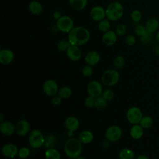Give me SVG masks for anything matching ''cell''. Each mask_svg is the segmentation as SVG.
Segmentation results:
<instances>
[{"label": "cell", "mask_w": 159, "mask_h": 159, "mask_svg": "<svg viewBox=\"0 0 159 159\" xmlns=\"http://www.w3.org/2000/svg\"><path fill=\"white\" fill-rule=\"evenodd\" d=\"M1 152L5 157L13 158L18 155L19 149L13 143H6L2 147Z\"/></svg>", "instance_id": "obj_11"}, {"label": "cell", "mask_w": 159, "mask_h": 159, "mask_svg": "<svg viewBox=\"0 0 159 159\" xmlns=\"http://www.w3.org/2000/svg\"><path fill=\"white\" fill-rule=\"evenodd\" d=\"M124 14V7L121 3L118 1L111 2L106 9V18L110 21L119 20Z\"/></svg>", "instance_id": "obj_3"}, {"label": "cell", "mask_w": 159, "mask_h": 159, "mask_svg": "<svg viewBox=\"0 0 159 159\" xmlns=\"http://www.w3.org/2000/svg\"><path fill=\"white\" fill-rule=\"evenodd\" d=\"M82 143L78 139L73 137L68 139L64 145L65 153L71 159H75L79 157L82 152Z\"/></svg>", "instance_id": "obj_2"}, {"label": "cell", "mask_w": 159, "mask_h": 159, "mask_svg": "<svg viewBox=\"0 0 159 159\" xmlns=\"http://www.w3.org/2000/svg\"><path fill=\"white\" fill-rule=\"evenodd\" d=\"M95 98L91 96H88L86 98L84 99V104L87 107L91 108L94 106L95 104Z\"/></svg>", "instance_id": "obj_42"}, {"label": "cell", "mask_w": 159, "mask_h": 159, "mask_svg": "<svg viewBox=\"0 0 159 159\" xmlns=\"http://www.w3.org/2000/svg\"><path fill=\"white\" fill-rule=\"evenodd\" d=\"M124 42L126 43V45L129 46H132L135 45V43H136V37L135 36L132 34L127 35L125 37Z\"/></svg>", "instance_id": "obj_40"}, {"label": "cell", "mask_w": 159, "mask_h": 159, "mask_svg": "<svg viewBox=\"0 0 159 159\" xmlns=\"http://www.w3.org/2000/svg\"><path fill=\"white\" fill-rule=\"evenodd\" d=\"M135 159H149L148 157H147L146 155H138Z\"/></svg>", "instance_id": "obj_46"}, {"label": "cell", "mask_w": 159, "mask_h": 159, "mask_svg": "<svg viewBox=\"0 0 159 159\" xmlns=\"http://www.w3.org/2000/svg\"><path fill=\"white\" fill-rule=\"evenodd\" d=\"M107 106V101L101 96L95 99L94 107L98 110H103Z\"/></svg>", "instance_id": "obj_30"}, {"label": "cell", "mask_w": 159, "mask_h": 159, "mask_svg": "<svg viewBox=\"0 0 159 159\" xmlns=\"http://www.w3.org/2000/svg\"><path fill=\"white\" fill-rule=\"evenodd\" d=\"M119 73L114 69H109L106 70L101 76V81L107 86H112L116 85L119 82Z\"/></svg>", "instance_id": "obj_4"}, {"label": "cell", "mask_w": 159, "mask_h": 159, "mask_svg": "<svg viewBox=\"0 0 159 159\" xmlns=\"http://www.w3.org/2000/svg\"><path fill=\"white\" fill-rule=\"evenodd\" d=\"M145 27L148 32L153 34L159 28V21L155 17H151L146 21Z\"/></svg>", "instance_id": "obj_21"}, {"label": "cell", "mask_w": 159, "mask_h": 159, "mask_svg": "<svg viewBox=\"0 0 159 159\" xmlns=\"http://www.w3.org/2000/svg\"><path fill=\"white\" fill-rule=\"evenodd\" d=\"M101 96L102 98H104L107 101H111L114 98V91L112 89H105L102 92Z\"/></svg>", "instance_id": "obj_36"}, {"label": "cell", "mask_w": 159, "mask_h": 159, "mask_svg": "<svg viewBox=\"0 0 159 159\" xmlns=\"http://www.w3.org/2000/svg\"><path fill=\"white\" fill-rule=\"evenodd\" d=\"M42 89L43 93L48 96H54L58 92V86L57 82L53 80H47L44 81Z\"/></svg>", "instance_id": "obj_10"}, {"label": "cell", "mask_w": 159, "mask_h": 159, "mask_svg": "<svg viewBox=\"0 0 159 159\" xmlns=\"http://www.w3.org/2000/svg\"><path fill=\"white\" fill-rule=\"evenodd\" d=\"M119 158L120 159H134V152L128 148H124L120 150L119 153Z\"/></svg>", "instance_id": "obj_25"}, {"label": "cell", "mask_w": 159, "mask_h": 159, "mask_svg": "<svg viewBox=\"0 0 159 159\" xmlns=\"http://www.w3.org/2000/svg\"><path fill=\"white\" fill-rule=\"evenodd\" d=\"M72 91L70 87L65 86L61 87L58 92V95L61 99H67L69 98L71 95Z\"/></svg>", "instance_id": "obj_28"}, {"label": "cell", "mask_w": 159, "mask_h": 159, "mask_svg": "<svg viewBox=\"0 0 159 159\" xmlns=\"http://www.w3.org/2000/svg\"><path fill=\"white\" fill-rule=\"evenodd\" d=\"M66 55L70 60L76 61L81 57V51L79 46L71 45L66 50Z\"/></svg>", "instance_id": "obj_15"}, {"label": "cell", "mask_w": 159, "mask_h": 159, "mask_svg": "<svg viewBox=\"0 0 159 159\" xmlns=\"http://www.w3.org/2000/svg\"><path fill=\"white\" fill-rule=\"evenodd\" d=\"M61 17V14H60V12H58V11H55V12H54L53 14V17L55 19H56V20H58V19H60Z\"/></svg>", "instance_id": "obj_45"}, {"label": "cell", "mask_w": 159, "mask_h": 159, "mask_svg": "<svg viewBox=\"0 0 159 159\" xmlns=\"http://www.w3.org/2000/svg\"><path fill=\"white\" fill-rule=\"evenodd\" d=\"M0 131L3 135L9 136L16 132V126L9 121H3L0 124Z\"/></svg>", "instance_id": "obj_18"}, {"label": "cell", "mask_w": 159, "mask_h": 159, "mask_svg": "<svg viewBox=\"0 0 159 159\" xmlns=\"http://www.w3.org/2000/svg\"><path fill=\"white\" fill-rule=\"evenodd\" d=\"M90 16L93 20L99 22L106 17V9L101 6H94L90 11Z\"/></svg>", "instance_id": "obj_13"}, {"label": "cell", "mask_w": 159, "mask_h": 159, "mask_svg": "<svg viewBox=\"0 0 159 159\" xmlns=\"http://www.w3.org/2000/svg\"><path fill=\"white\" fill-rule=\"evenodd\" d=\"M130 137L135 140L140 139L143 135V128L139 124L133 125L130 129Z\"/></svg>", "instance_id": "obj_20"}, {"label": "cell", "mask_w": 159, "mask_h": 159, "mask_svg": "<svg viewBox=\"0 0 159 159\" xmlns=\"http://www.w3.org/2000/svg\"><path fill=\"white\" fill-rule=\"evenodd\" d=\"M87 92L89 96L95 98L101 96L103 92L101 83L97 80H92L89 81L87 85Z\"/></svg>", "instance_id": "obj_9"}, {"label": "cell", "mask_w": 159, "mask_h": 159, "mask_svg": "<svg viewBox=\"0 0 159 159\" xmlns=\"http://www.w3.org/2000/svg\"><path fill=\"white\" fill-rule=\"evenodd\" d=\"M29 11L34 15H40L43 11V6L40 2L37 1H31L28 6Z\"/></svg>", "instance_id": "obj_23"}, {"label": "cell", "mask_w": 159, "mask_h": 159, "mask_svg": "<svg viewBox=\"0 0 159 159\" xmlns=\"http://www.w3.org/2000/svg\"><path fill=\"white\" fill-rule=\"evenodd\" d=\"M142 15L140 11L135 9L133 10L130 13V17L132 20L135 22H139L142 19Z\"/></svg>", "instance_id": "obj_34"}, {"label": "cell", "mask_w": 159, "mask_h": 159, "mask_svg": "<svg viewBox=\"0 0 159 159\" xmlns=\"http://www.w3.org/2000/svg\"><path fill=\"white\" fill-rule=\"evenodd\" d=\"M75 159H86L84 157H81V156H79V157H76Z\"/></svg>", "instance_id": "obj_50"}, {"label": "cell", "mask_w": 159, "mask_h": 159, "mask_svg": "<svg viewBox=\"0 0 159 159\" xmlns=\"http://www.w3.org/2000/svg\"><path fill=\"white\" fill-rule=\"evenodd\" d=\"M56 142V138L52 134H48L45 137L44 145L48 148H52Z\"/></svg>", "instance_id": "obj_32"}, {"label": "cell", "mask_w": 159, "mask_h": 159, "mask_svg": "<svg viewBox=\"0 0 159 159\" xmlns=\"http://www.w3.org/2000/svg\"><path fill=\"white\" fill-rule=\"evenodd\" d=\"M88 0H69L71 7L76 11H81L86 6Z\"/></svg>", "instance_id": "obj_24"}, {"label": "cell", "mask_w": 159, "mask_h": 159, "mask_svg": "<svg viewBox=\"0 0 159 159\" xmlns=\"http://www.w3.org/2000/svg\"><path fill=\"white\" fill-rule=\"evenodd\" d=\"M153 33H151V32H149L147 31L143 36L140 37V41L143 43L147 44V43H149L153 39Z\"/></svg>", "instance_id": "obj_39"}, {"label": "cell", "mask_w": 159, "mask_h": 159, "mask_svg": "<svg viewBox=\"0 0 159 159\" xmlns=\"http://www.w3.org/2000/svg\"><path fill=\"white\" fill-rule=\"evenodd\" d=\"M155 38H156V40H157V43L159 44V30H158L157 31V32Z\"/></svg>", "instance_id": "obj_49"}, {"label": "cell", "mask_w": 159, "mask_h": 159, "mask_svg": "<svg viewBox=\"0 0 159 159\" xmlns=\"http://www.w3.org/2000/svg\"><path fill=\"white\" fill-rule=\"evenodd\" d=\"M92 66H90L89 65H85L82 68V74L86 77L90 76L92 75L93 73V68L91 67Z\"/></svg>", "instance_id": "obj_41"}, {"label": "cell", "mask_w": 159, "mask_h": 159, "mask_svg": "<svg viewBox=\"0 0 159 159\" xmlns=\"http://www.w3.org/2000/svg\"><path fill=\"white\" fill-rule=\"evenodd\" d=\"M90 37V32L86 28L78 26L74 27L68 33V40L72 45L81 46L86 43Z\"/></svg>", "instance_id": "obj_1"}, {"label": "cell", "mask_w": 159, "mask_h": 159, "mask_svg": "<svg viewBox=\"0 0 159 159\" xmlns=\"http://www.w3.org/2000/svg\"><path fill=\"white\" fill-rule=\"evenodd\" d=\"M28 141L32 148H39L44 145L45 137L40 130L33 129L29 132Z\"/></svg>", "instance_id": "obj_5"}, {"label": "cell", "mask_w": 159, "mask_h": 159, "mask_svg": "<svg viewBox=\"0 0 159 159\" xmlns=\"http://www.w3.org/2000/svg\"><path fill=\"white\" fill-rule=\"evenodd\" d=\"M111 28V22L110 20L107 19H104L98 23V29L102 32H106L110 30Z\"/></svg>", "instance_id": "obj_29"}, {"label": "cell", "mask_w": 159, "mask_h": 159, "mask_svg": "<svg viewBox=\"0 0 159 159\" xmlns=\"http://www.w3.org/2000/svg\"><path fill=\"white\" fill-rule=\"evenodd\" d=\"M30 125L29 122L24 119L20 120L16 125V132L19 136H25L30 131Z\"/></svg>", "instance_id": "obj_12"}, {"label": "cell", "mask_w": 159, "mask_h": 159, "mask_svg": "<svg viewBox=\"0 0 159 159\" xmlns=\"http://www.w3.org/2000/svg\"><path fill=\"white\" fill-rule=\"evenodd\" d=\"M147 32V30H146L145 25L143 26L140 24L136 25L134 29V32H135V35H137V36H139L140 37L143 36Z\"/></svg>", "instance_id": "obj_37"}, {"label": "cell", "mask_w": 159, "mask_h": 159, "mask_svg": "<svg viewBox=\"0 0 159 159\" xmlns=\"http://www.w3.org/2000/svg\"><path fill=\"white\" fill-rule=\"evenodd\" d=\"M61 98L58 95L53 96L52 99V103L53 105L58 106L61 103Z\"/></svg>", "instance_id": "obj_43"}, {"label": "cell", "mask_w": 159, "mask_h": 159, "mask_svg": "<svg viewBox=\"0 0 159 159\" xmlns=\"http://www.w3.org/2000/svg\"><path fill=\"white\" fill-rule=\"evenodd\" d=\"M56 26L60 31L69 33L74 28V22L70 16H63L57 20Z\"/></svg>", "instance_id": "obj_6"}, {"label": "cell", "mask_w": 159, "mask_h": 159, "mask_svg": "<svg viewBox=\"0 0 159 159\" xmlns=\"http://www.w3.org/2000/svg\"><path fill=\"white\" fill-rule=\"evenodd\" d=\"M153 124V120L152 117L149 116H143L142 119L140 121L139 124L143 128V129H148L150 128Z\"/></svg>", "instance_id": "obj_27"}, {"label": "cell", "mask_w": 159, "mask_h": 159, "mask_svg": "<svg viewBox=\"0 0 159 159\" xmlns=\"http://www.w3.org/2000/svg\"><path fill=\"white\" fill-rule=\"evenodd\" d=\"M153 53L156 57H159V45L154 46L153 48Z\"/></svg>", "instance_id": "obj_44"}, {"label": "cell", "mask_w": 159, "mask_h": 159, "mask_svg": "<svg viewBox=\"0 0 159 159\" xmlns=\"http://www.w3.org/2000/svg\"><path fill=\"white\" fill-rule=\"evenodd\" d=\"M125 58L122 55H117V57H115L113 61L114 66L116 69H118V70L122 68L125 65Z\"/></svg>", "instance_id": "obj_31"}, {"label": "cell", "mask_w": 159, "mask_h": 159, "mask_svg": "<svg viewBox=\"0 0 159 159\" xmlns=\"http://www.w3.org/2000/svg\"><path fill=\"white\" fill-rule=\"evenodd\" d=\"M78 139L83 144H88L93 141L94 135L90 130H83L80 132Z\"/></svg>", "instance_id": "obj_22"}, {"label": "cell", "mask_w": 159, "mask_h": 159, "mask_svg": "<svg viewBox=\"0 0 159 159\" xmlns=\"http://www.w3.org/2000/svg\"><path fill=\"white\" fill-rule=\"evenodd\" d=\"M143 117V114L140 109L136 106L130 107L126 114V117L129 123L134 125L140 123V120Z\"/></svg>", "instance_id": "obj_8"}, {"label": "cell", "mask_w": 159, "mask_h": 159, "mask_svg": "<svg viewBox=\"0 0 159 159\" xmlns=\"http://www.w3.org/2000/svg\"><path fill=\"white\" fill-rule=\"evenodd\" d=\"M101 60V56L99 53L96 51L89 52L84 57V61L87 65L90 66H94L97 65Z\"/></svg>", "instance_id": "obj_16"}, {"label": "cell", "mask_w": 159, "mask_h": 159, "mask_svg": "<svg viewBox=\"0 0 159 159\" xmlns=\"http://www.w3.org/2000/svg\"><path fill=\"white\" fill-rule=\"evenodd\" d=\"M65 126L68 130L75 132L80 126L79 120L75 116L68 117L65 121Z\"/></svg>", "instance_id": "obj_19"}, {"label": "cell", "mask_w": 159, "mask_h": 159, "mask_svg": "<svg viewBox=\"0 0 159 159\" xmlns=\"http://www.w3.org/2000/svg\"><path fill=\"white\" fill-rule=\"evenodd\" d=\"M45 159H60V152L55 148H49L45 152Z\"/></svg>", "instance_id": "obj_26"}, {"label": "cell", "mask_w": 159, "mask_h": 159, "mask_svg": "<svg viewBox=\"0 0 159 159\" xmlns=\"http://www.w3.org/2000/svg\"><path fill=\"white\" fill-rule=\"evenodd\" d=\"M102 41L106 46H112L117 41V34L113 30H109L104 32L102 37Z\"/></svg>", "instance_id": "obj_17"}, {"label": "cell", "mask_w": 159, "mask_h": 159, "mask_svg": "<svg viewBox=\"0 0 159 159\" xmlns=\"http://www.w3.org/2000/svg\"><path fill=\"white\" fill-rule=\"evenodd\" d=\"M0 118H1V120H0L1 122H3V120H2V119H3V116H2V114H0Z\"/></svg>", "instance_id": "obj_51"}, {"label": "cell", "mask_w": 159, "mask_h": 159, "mask_svg": "<svg viewBox=\"0 0 159 159\" xmlns=\"http://www.w3.org/2000/svg\"><path fill=\"white\" fill-rule=\"evenodd\" d=\"M109 141H108L107 140L106 141H104L102 143V145L104 147H108L109 145Z\"/></svg>", "instance_id": "obj_47"}, {"label": "cell", "mask_w": 159, "mask_h": 159, "mask_svg": "<svg viewBox=\"0 0 159 159\" xmlns=\"http://www.w3.org/2000/svg\"><path fill=\"white\" fill-rule=\"evenodd\" d=\"M67 135L68 136L71 138L74 135V131H71V130H68V132H67Z\"/></svg>", "instance_id": "obj_48"}, {"label": "cell", "mask_w": 159, "mask_h": 159, "mask_svg": "<svg viewBox=\"0 0 159 159\" xmlns=\"http://www.w3.org/2000/svg\"><path fill=\"white\" fill-rule=\"evenodd\" d=\"M30 155V150L27 147H22L19 150L18 152V157L22 159H25L27 158Z\"/></svg>", "instance_id": "obj_35"}, {"label": "cell", "mask_w": 159, "mask_h": 159, "mask_svg": "<svg viewBox=\"0 0 159 159\" xmlns=\"http://www.w3.org/2000/svg\"><path fill=\"white\" fill-rule=\"evenodd\" d=\"M14 58L13 52L9 48H2L0 51V63L2 65L10 64Z\"/></svg>", "instance_id": "obj_14"}, {"label": "cell", "mask_w": 159, "mask_h": 159, "mask_svg": "<svg viewBox=\"0 0 159 159\" xmlns=\"http://www.w3.org/2000/svg\"><path fill=\"white\" fill-rule=\"evenodd\" d=\"M122 134L121 128L117 125L109 126L105 132V137L110 142H115L119 140Z\"/></svg>", "instance_id": "obj_7"}, {"label": "cell", "mask_w": 159, "mask_h": 159, "mask_svg": "<svg viewBox=\"0 0 159 159\" xmlns=\"http://www.w3.org/2000/svg\"><path fill=\"white\" fill-rule=\"evenodd\" d=\"M70 45L68 40H61L57 43V49L60 52H66Z\"/></svg>", "instance_id": "obj_33"}, {"label": "cell", "mask_w": 159, "mask_h": 159, "mask_svg": "<svg viewBox=\"0 0 159 159\" xmlns=\"http://www.w3.org/2000/svg\"><path fill=\"white\" fill-rule=\"evenodd\" d=\"M126 32H127V27L125 26V25L123 24H120L117 25V27H116L115 32L117 34V35L122 36L125 34Z\"/></svg>", "instance_id": "obj_38"}]
</instances>
